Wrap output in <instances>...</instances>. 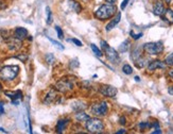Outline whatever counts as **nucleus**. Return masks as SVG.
I'll return each mask as SVG.
<instances>
[{"instance_id": "f257e3e1", "label": "nucleus", "mask_w": 173, "mask_h": 134, "mask_svg": "<svg viewBox=\"0 0 173 134\" xmlns=\"http://www.w3.org/2000/svg\"><path fill=\"white\" fill-rule=\"evenodd\" d=\"M118 10H117V7L115 4H110V3H105L102 4L100 7L94 11V17L99 20H107V19L113 18L114 16H116V14L118 13Z\"/></svg>"}, {"instance_id": "f03ea898", "label": "nucleus", "mask_w": 173, "mask_h": 134, "mask_svg": "<svg viewBox=\"0 0 173 134\" xmlns=\"http://www.w3.org/2000/svg\"><path fill=\"white\" fill-rule=\"evenodd\" d=\"M19 67L17 65H8L0 69V79L3 81H12L18 76Z\"/></svg>"}, {"instance_id": "7ed1b4c3", "label": "nucleus", "mask_w": 173, "mask_h": 134, "mask_svg": "<svg viewBox=\"0 0 173 134\" xmlns=\"http://www.w3.org/2000/svg\"><path fill=\"white\" fill-rule=\"evenodd\" d=\"M105 129L104 123L99 117H92L86 121V130L89 133H102Z\"/></svg>"}, {"instance_id": "20e7f679", "label": "nucleus", "mask_w": 173, "mask_h": 134, "mask_svg": "<svg viewBox=\"0 0 173 134\" xmlns=\"http://www.w3.org/2000/svg\"><path fill=\"white\" fill-rule=\"evenodd\" d=\"M101 47L103 49L104 53H105L106 59L108 60L109 62H112L113 64L120 63V56H119V53L114 48H112L110 46H108V44L105 41H101Z\"/></svg>"}, {"instance_id": "39448f33", "label": "nucleus", "mask_w": 173, "mask_h": 134, "mask_svg": "<svg viewBox=\"0 0 173 134\" xmlns=\"http://www.w3.org/2000/svg\"><path fill=\"white\" fill-rule=\"evenodd\" d=\"M91 114L96 117H103L108 113V103L106 101H99L91 104L90 107Z\"/></svg>"}, {"instance_id": "423d86ee", "label": "nucleus", "mask_w": 173, "mask_h": 134, "mask_svg": "<svg viewBox=\"0 0 173 134\" xmlns=\"http://www.w3.org/2000/svg\"><path fill=\"white\" fill-rule=\"evenodd\" d=\"M143 51L149 56H158L164 51V45L162 42H154V43H147L143 45Z\"/></svg>"}, {"instance_id": "0eeeda50", "label": "nucleus", "mask_w": 173, "mask_h": 134, "mask_svg": "<svg viewBox=\"0 0 173 134\" xmlns=\"http://www.w3.org/2000/svg\"><path fill=\"white\" fill-rule=\"evenodd\" d=\"M55 89L59 90L60 93H68L73 89V83L68 79H62V80L57 82Z\"/></svg>"}, {"instance_id": "6e6552de", "label": "nucleus", "mask_w": 173, "mask_h": 134, "mask_svg": "<svg viewBox=\"0 0 173 134\" xmlns=\"http://www.w3.org/2000/svg\"><path fill=\"white\" fill-rule=\"evenodd\" d=\"M99 92H100V94H101L102 96L113 98V97H115L117 95L118 89L112 85H102L101 87L99 88Z\"/></svg>"}, {"instance_id": "1a4fd4ad", "label": "nucleus", "mask_w": 173, "mask_h": 134, "mask_svg": "<svg viewBox=\"0 0 173 134\" xmlns=\"http://www.w3.org/2000/svg\"><path fill=\"white\" fill-rule=\"evenodd\" d=\"M21 40H19L17 37L15 36H10L7 40V43H8V46H9V49L10 50H13V51H16L20 49L21 47Z\"/></svg>"}, {"instance_id": "9d476101", "label": "nucleus", "mask_w": 173, "mask_h": 134, "mask_svg": "<svg viewBox=\"0 0 173 134\" xmlns=\"http://www.w3.org/2000/svg\"><path fill=\"white\" fill-rule=\"evenodd\" d=\"M166 67H167V64L165 62H162L159 60H155V61H152L151 63H149L148 71L152 72V71H155L156 69H166Z\"/></svg>"}, {"instance_id": "9b49d317", "label": "nucleus", "mask_w": 173, "mask_h": 134, "mask_svg": "<svg viewBox=\"0 0 173 134\" xmlns=\"http://www.w3.org/2000/svg\"><path fill=\"white\" fill-rule=\"evenodd\" d=\"M166 9H165V4L162 1L160 0H156L153 4V13H154L156 16H162V14L165 13Z\"/></svg>"}, {"instance_id": "f8f14e48", "label": "nucleus", "mask_w": 173, "mask_h": 134, "mask_svg": "<svg viewBox=\"0 0 173 134\" xmlns=\"http://www.w3.org/2000/svg\"><path fill=\"white\" fill-rule=\"evenodd\" d=\"M57 92L54 89H50V90H48V93L46 94V96L44 97L43 102L45 104H51L57 100Z\"/></svg>"}, {"instance_id": "ddd939ff", "label": "nucleus", "mask_w": 173, "mask_h": 134, "mask_svg": "<svg viewBox=\"0 0 173 134\" xmlns=\"http://www.w3.org/2000/svg\"><path fill=\"white\" fill-rule=\"evenodd\" d=\"M4 95L5 96H8L9 98H11L12 101H15V100H20V99H23V92L21 90H5L4 92Z\"/></svg>"}, {"instance_id": "4468645a", "label": "nucleus", "mask_w": 173, "mask_h": 134, "mask_svg": "<svg viewBox=\"0 0 173 134\" xmlns=\"http://www.w3.org/2000/svg\"><path fill=\"white\" fill-rule=\"evenodd\" d=\"M120 19H121V13H117V16H115L106 25L105 27V30L108 32V31H110V30H113L114 28H116V26L120 22Z\"/></svg>"}, {"instance_id": "2eb2a0df", "label": "nucleus", "mask_w": 173, "mask_h": 134, "mask_svg": "<svg viewBox=\"0 0 173 134\" xmlns=\"http://www.w3.org/2000/svg\"><path fill=\"white\" fill-rule=\"evenodd\" d=\"M14 36L19 38V40H21L23 41L25 38H27L28 36V30L26 28H23V27H18V28H16L15 31H14Z\"/></svg>"}, {"instance_id": "dca6fc26", "label": "nucleus", "mask_w": 173, "mask_h": 134, "mask_svg": "<svg viewBox=\"0 0 173 134\" xmlns=\"http://www.w3.org/2000/svg\"><path fill=\"white\" fill-rule=\"evenodd\" d=\"M162 18L165 21H167L168 23L172 25L173 23V10L172 9H166L165 13L162 14Z\"/></svg>"}, {"instance_id": "f3484780", "label": "nucleus", "mask_w": 173, "mask_h": 134, "mask_svg": "<svg viewBox=\"0 0 173 134\" xmlns=\"http://www.w3.org/2000/svg\"><path fill=\"white\" fill-rule=\"evenodd\" d=\"M75 119L79 121V123H83V121H87L88 119L90 118V116L86 114L84 111H78L75 113Z\"/></svg>"}, {"instance_id": "a211bd4d", "label": "nucleus", "mask_w": 173, "mask_h": 134, "mask_svg": "<svg viewBox=\"0 0 173 134\" xmlns=\"http://www.w3.org/2000/svg\"><path fill=\"white\" fill-rule=\"evenodd\" d=\"M68 123H69V119H60L57 123V133H62V132L66 129V127H67Z\"/></svg>"}, {"instance_id": "6ab92c4d", "label": "nucleus", "mask_w": 173, "mask_h": 134, "mask_svg": "<svg viewBox=\"0 0 173 134\" xmlns=\"http://www.w3.org/2000/svg\"><path fill=\"white\" fill-rule=\"evenodd\" d=\"M134 64H135V66L137 68H144V67L147 66L149 62H148V60L146 58H143V56H139L138 59H136L134 61Z\"/></svg>"}, {"instance_id": "aec40b11", "label": "nucleus", "mask_w": 173, "mask_h": 134, "mask_svg": "<svg viewBox=\"0 0 173 134\" xmlns=\"http://www.w3.org/2000/svg\"><path fill=\"white\" fill-rule=\"evenodd\" d=\"M70 7H71L75 13H80V12L82 11V5L80 4V2L75 1V0H73V1H70Z\"/></svg>"}, {"instance_id": "412c9836", "label": "nucleus", "mask_w": 173, "mask_h": 134, "mask_svg": "<svg viewBox=\"0 0 173 134\" xmlns=\"http://www.w3.org/2000/svg\"><path fill=\"white\" fill-rule=\"evenodd\" d=\"M130 47H131V43H130L128 40H126V41H124L123 43L120 45V47H119V51L120 52H126Z\"/></svg>"}, {"instance_id": "4be33fe9", "label": "nucleus", "mask_w": 173, "mask_h": 134, "mask_svg": "<svg viewBox=\"0 0 173 134\" xmlns=\"http://www.w3.org/2000/svg\"><path fill=\"white\" fill-rule=\"evenodd\" d=\"M122 71H123L125 74H133V68L131 65H128V64H124L123 66H122Z\"/></svg>"}, {"instance_id": "5701e85b", "label": "nucleus", "mask_w": 173, "mask_h": 134, "mask_svg": "<svg viewBox=\"0 0 173 134\" xmlns=\"http://www.w3.org/2000/svg\"><path fill=\"white\" fill-rule=\"evenodd\" d=\"M45 59H46V62L49 64V65H51V64H53L55 62V56H53L52 53H47Z\"/></svg>"}, {"instance_id": "b1692460", "label": "nucleus", "mask_w": 173, "mask_h": 134, "mask_svg": "<svg viewBox=\"0 0 173 134\" xmlns=\"http://www.w3.org/2000/svg\"><path fill=\"white\" fill-rule=\"evenodd\" d=\"M90 47H91V49H92V51H94V53L96 54L97 56H103V52H102V50L101 49H99L97 46L94 44H91L90 45Z\"/></svg>"}, {"instance_id": "393cba45", "label": "nucleus", "mask_w": 173, "mask_h": 134, "mask_svg": "<svg viewBox=\"0 0 173 134\" xmlns=\"http://www.w3.org/2000/svg\"><path fill=\"white\" fill-rule=\"evenodd\" d=\"M46 12H47V23L51 25L52 23V13H51V10H50L49 7H46Z\"/></svg>"}, {"instance_id": "a878e982", "label": "nucleus", "mask_w": 173, "mask_h": 134, "mask_svg": "<svg viewBox=\"0 0 173 134\" xmlns=\"http://www.w3.org/2000/svg\"><path fill=\"white\" fill-rule=\"evenodd\" d=\"M47 38H48V40H49V41L51 42V43H52L55 47H57V48L60 49V50H64V49H65V47L61 44V43H59V42H57V41H54V40H52V38H51V37H49V36H47Z\"/></svg>"}, {"instance_id": "bb28decb", "label": "nucleus", "mask_w": 173, "mask_h": 134, "mask_svg": "<svg viewBox=\"0 0 173 134\" xmlns=\"http://www.w3.org/2000/svg\"><path fill=\"white\" fill-rule=\"evenodd\" d=\"M165 63L167 65H169V66H173V53H170L169 56H166Z\"/></svg>"}, {"instance_id": "cd10ccee", "label": "nucleus", "mask_w": 173, "mask_h": 134, "mask_svg": "<svg viewBox=\"0 0 173 134\" xmlns=\"http://www.w3.org/2000/svg\"><path fill=\"white\" fill-rule=\"evenodd\" d=\"M55 31H57V37H59L60 40H63V38H64V33H63V30L61 29V27L55 26Z\"/></svg>"}, {"instance_id": "c85d7f7f", "label": "nucleus", "mask_w": 173, "mask_h": 134, "mask_svg": "<svg viewBox=\"0 0 173 134\" xmlns=\"http://www.w3.org/2000/svg\"><path fill=\"white\" fill-rule=\"evenodd\" d=\"M150 127H152V125L150 123H148V121H142V123H139V128L141 130H146L148 128H150Z\"/></svg>"}, {"instance_id": "c756f323", "label": "nucleus", "mask_w": 173, "mask_h": 134, "mask_svg": "<svg viewBox=\"0 0 173 134\" xmlns=\"http://www.w3.org/2000/svg\"><path fill=\"white\" fill-rule=\"evenodd\" d=\"M130 34H131V36H132L134 40H139L140 37L143 35L142 33H137V34H136V33H134L133 31H131V32H130Z\"/></svg>"}, {"instance_id": "7c9ffc66", "label": "nucleus", "mask_w": 173, "mask_h": 134, "mask_svg": "<svg viewBox=\"0 0 173 134\" xmlns=\"http://www.w3.org/2000/svg\"><path fill=\"white\" fill-rule=\"evenodd\" d=\"M69 42H72V43H75L77 46H79V47H82L83 44H82V42H80L79 40H77V38H71V40H68Z\"/></svg>"}, {"instance_id": "2f4dec72", "label": "nucleus", "mask_w": 173, "mask_h": 134, "mask_svg": "<svg viewBox=\"0 0 173 134\" xmlns=\"http://www.w3.org/2000/svg\"><path fill=\"white\" fill-rule=\"evenodd\" d=\"M16 58L19 59L20 61H23V62H26L27 59H28V56H27V54H20V56H17Z\"/></svg>"}, {"instance_id": "473e14b6", "label": "nucleus", "mask_w": 173, "mask_h": 134, "mask_svg": "<svg viewBox=\"0 0 173 134\" xmlns=\"http://www.w3.org/2000/svg\"><path fill=\"white\" fill-rule=\"evenodd\" d=\"M128 1H130V0H123V1H122V3H121V10H124V9H125V7H126V5H128Z\"/></svg>"}, {"instance_id": "72a5a7b5", "label": "nucleus", "mask_w": 173, "mask_h": 134, "mask_svg": "<svg viewBox=\"0 0 173 134\" xmlns=\"http://www.w3.org/2000/svg\"><path fill=\"white\" fill-rule=\"evenodd\" d=\"M119 123H120V125H122V126H123V125H125V123H126V118H125L124 116H121L120 119H119Z\"/></svg>"}, {"instance_id": "f704fd0d", "label": "nucleus", "mask_w": 173, "mask_h": 134, "mask_svg": "<svg viewBox=\"0 0 173 134\" xmlns=\"http://www.w3.org/2000/svg\"><path fill=\"white\" fill-rule=\"evenodd\" d=\"M7 7V4L4 2V0H0V10H2V9H5Z\"/></svg>"}, {"instance_id": "c9c22d12", "label": "nucleus", "mask_w": 173, "mask_h": 134, "mask_svg": "<svg viewBox=\"0 0 173 134\" xmlns=\"http://www.w3.org/2000/svg\"><path fill=\"white\" fill-rule=\"evenodd\" d=\"M106 3H110V4H116L117 0H105Z\"/></svg>"}, {"instance_id": "e433bc0d", "label": "nucleus", "mask_w": 173, "mask_h": 134, "mask_svg": "<svg viewBox=\"0 0 173 134\" xmlns=\"http://www.w3.org/2000/svg\"><path fill=\"white\" fill-rule=\"evenodd\" d=\"M168 76H169L171 79H173V69H170V70L168 71Z\"/></svg>"}, {"instance_id": "4c0bfd02", "label": "nucleus", "mask_w": 173, "mask_h": 134, "mask_svg": "<svg viewBox=\"0 0 173 134\" xmlns=\"http://www.w3.org/2000/svg\"><path fill=\"white\" fill-rule=\"evenodd\" d=\"M168 92H169L170 95H172V96H173V86H169V88H168Z\"/></svg>"}, {"instance_id": "58836bf2", "label": "nucleus", "mask_w": 173, "mask_h": 134, "mask_svg": "<svg viewBox=\"0 0 173 134\" xmlns=\"http://www.w3.org/2000/svg\"><path fill=\"white\" fill-rule=\"evenodd\" d=\"M116 133H117V134H123V133H126V131L124 130V129H121V130L117 131Z\"/></svg>"}, {"instance_id": "ea45409f", "label": "nucleus", "mask_w": 173, "mask_h": 134, "mask_svg": "<svg viewBox=\"0 0 173 134\" xmlns=\"http://www.w3.org/2000/svg\"><path fill=\"white\" fill-rule=\"evenodd\" d=\"M152 133H153V134L162 133V130H160V129H159V128H157V129H156V131H153V132H152Z\"/></svg>"}, {"instance_id": "a19ab883", "label": "nucleus", "mask_w": 173, "mask_h": 134, "mask_svg": "<svg viewBox=\"0 0 173 134\" xmlns=\"http://www.w3.org/2000/svg\"><path fill=\"white\" fill-rule=\"evenodd\" d=\"M3 113H4L3 107H2V103H0V114H3Z\"/></svg>"}, {"instance_id": "79ce46f5", "label": "nucleus", "mask_w": 173, "mask_h": 134, "mask_svg": "<svg viewBox=\"0 0 173 134\" xmlns=\"http://www.w3.org/2000/svg\"><path fill=\"white\" fill-rule=\"evenodd\" d=\"M0 133H8V132L4 130V129H2V128H0Z\"/></svg>"}, {"instance_id": "37998d69", "label": "nucleus", "mask_w": 173, "mask_h": 134, "mask_svg": "<svg viewBox=\"0 0 173 134\" xmlns=\"http://www.w3.org/2000/svg\"><path fill=\"white\" fill-rule=\"evenodd\" d=\"M134 79H135V81H137V82H139V81H140V78L138 77V76H136V77H135Z\"/></svg>"}, {"instance_id": "c03bdc74", "label": "nucleus", "mask_w": 173, "mask_h": 134, "mask_svg": "<svg viewBox=\"0 0 173 134\" xmlns=\"http://www.w3.org/2000/svg\"><path fill=\"white\" fill-rule=\"evenodd\" d=\"M166 2H167V3H171V1H172V0H165Z\"/></svg>"}, {"instance_id": "a18cd8bd", "label": "nucleus", "mask_w": 173, "mask_h": 134, "mask_svg": "<svg viewBox=\"0 0 173 134\" xmlns=\"http://www.w3.org/2000/svg\"><path fill=\"white\" fill-rule=\"evenodd\" d=\"M1 89H2V85H1V83H0V92H1Z\"/></svg>"}]
</instances>
